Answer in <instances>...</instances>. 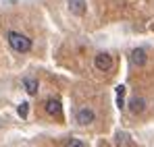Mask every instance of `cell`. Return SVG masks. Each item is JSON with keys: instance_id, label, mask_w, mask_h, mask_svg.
<instances>
[{"instance_id": "cell-1", "label": "cell", "mask_w": 154, "mask_h": 147, "mask_svg": "<svg viewBox=\"0 0 154 147\" xmlns=\"http://www.w3.org/2000/svg\"><path fill=\"white\" fill-rule=\"evenodd\" d=\"M6 42L19 54H25V52L31 50V40L27 37L25 33H19V31H6Z\"/></svg>"}, {"instance_id": "cell-2", "label": "cell", "mask_w": 154, "mask_h": 147, "mask_svg": "<svg viewBox=\"0 0 154 147\" xmlns=\"http://www.w3.org/2000/svg\"><path fill=\"white\" fill-rule=\"evenodd\" d=\"M75 120L79 126H88V124H92L96 120V112L92 110V108H88V106H83V108H79L75 114Z\"/></svg>"}, {"instance_id": "cell-3", "label": "cell", "mask_w": 154, "mask_h": 147, "mask_svg": "<svg viewBox=\"0 0 154 147\" xmlns=\"http://www.w3.org/2000/svg\"><path fill=\"white\" fill-rule=\"evenodd\" d=\"M94 66L98 71H110L112 69V56L108 52H98L94 56Z\"/></svg>"}, {"instance_id": "cell-4", "label": "cell", "mask_w": 154, "mask_h": 147, "mask_svg": "<svg viewBox=\"0 0 154 147\" xmlns=\"http://www.w3.org/2000/svg\"><path fill=\"white\" fill-rule=\"evenodd\" d=\"M129 62H131V66H144L146 62H148V54H146V50L144 48H135L131 50V54H129Z\"/></svg>"}, {"instance_id": "cell-5", "label": "cell", "mask_w": 154, "mask_h": 147, "mask_svg": "<svg viewBox=\"0 0 154 147\" xmlns=\"http://www.w3.org/2000/svg\"><path fill=\"white\" fill-rule=\"evenodd\" d=\"M44 110H46V114H50V116H63V104H60V99L58 98H50L46 104H44Z\"/></svg>"}, {"instance_id": "cell-6", "label": "cell", "mask_w": 154, "mask_h": 147, "mask_svg": "<svg viewBox=\"0 0 154 147\" xmlns=\"http://www.w3.org/2000/svg\"><path fill=\"white\" fill-rule=\"evenodd\" d=\"M127 108H129V112L133 114V116H137V114H142L144 110H146V99L144 98H131L129 99V104H127Z\"/></svg>"}, {"instance_id": "cell-7", "label": "cell", "mask_w": 154, "mask_h": 147, "mask_svg": "<svg viewBox=\"0 0 154 147\" xmlns=\"http://www.w3.org/2000/svg\"><path fill=\"white\" fill-rule=\"evenodd\" d=\"M85 8H88L85 0H69V10H71V15L83 17V15H85Z\"/></svg>"}, {"instance_id": "cell-8", "label": "cell", "mask_w": 154, "mask_h": 147, "mask_svg": "<svg viewBox=\"0 0 154 147\" xmlns=\"http://www.w3.org/2000/svg\"><path fill=\"white\" fill-rule=\"evenodd\" d=\"M23 87H25L27 96H38L40 83H38V79H33V77H25V79H23Z\"/></svg>"}, {"instance_id": "cell-9", "label": "cell", "mask_w": 154, "mask_h": 147, "mask_svg": "<svg viewBox=\"0 0 154 147\" xmlns=\"http://www.w3.org/2000/svg\"><path fill=\"white\" fill-rule=\"evenodd\" d=\"M131 143V139H129L127 133H117V137H115V145L117 147H129Z\"/></svg>"}, {"instance_id": "cell-10", "label": "cell", "mask_w": 154, "mask_h": 147, "mask_svg": "<svg viewBox=\"0 0 154 147\" xmlns=\"http://www.w3.org/2000/svg\"><path fill=\"white\" fill-rule=\"evenodd\" d=\"M123 93H125V87H123V85H119V87H117V106H119V108H125Z\"/></svg>"}, {"instance_id": "cell-11", "label": "cell", "mask_w": 154, "mask_h": 147, "mask_svg": "<svg viewBox=\"0 0 154 147\" xmlns=\"http://www.w3.org/2000/svg\"><path fill=\"white\" fill-rule=\"evenodd\" d=\"M17 114H19L21 118H27V114H29V104H27V101H21V106L17 108Z\"/></svg>"}, {"instance_id": "cell-12", "label": "cell", "mask_w": 154, "mask_h": 147, "mask_svg": "<svg viewBox=\"0 0 154 147\" xmlns=\"http://www.w3.org/2000/svg\"><path fill=\"white\" fill-rule=\"evenodd\" d=\"M65 147H85V145H83V141H79V139H69V141L65 143Z\"/></svg>"}]
</instances>
